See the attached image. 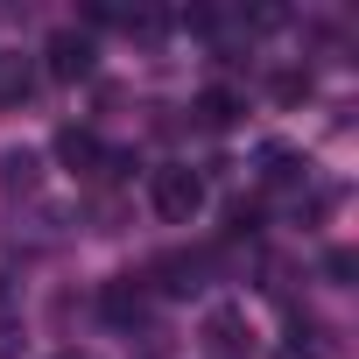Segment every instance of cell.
I'll return each instance as SVG.
<instances>
[{
    "mask_svg": "<svg viewBox=\"0 0 359 359\" xmlns=\"http://www.w3.org/2000/svg\"><path fill=\"white\" fill-rule=\"evenodd\" d=\"M148 205H155V219H169V226H191V219L205 212V176L184 169V162H162V169L148 176Z\"/></svg>",
    "mask_w": 359,
    "mask_h": 359,
    "instance_id": "1",
    "label": "cell"
},
{
    "mask_svg": "<svg viewBox=\"0 0 359 359\" xmlns=\"http://www.w3.org/2000/svg\"><path fill=\"white\" fill-rule=\"evenodd\" d=\"M198 345H205L212 359H247V352H254V324H247V310H240V303H219V310H205V324H198Z\"/></svg>",
    "mask_w": 359,
    "mask_h": 359,
    "instance_id": "2",
    "label": "cell"
},
{
    "mask_svg": "<svg viewBox=\"0 0 359 359\" xmlns=\"http://www.w3.org/2000/svg\"><path fill=\"white\" fill-rule=\"evenodd\" d=\"M92 64H99V57H92V36H85V29H57V36H50V50H43V71H50V78H64V85L92 78Z\"/></svg>",
    "mask_w": 359,
    "mask_h": 359,
    "instance_id": "3",
    "label": "cell"
},
{
    "mask_svg": "<svg viewBox=\"0 0 359 359\" xmlns=\"http://www.w3.org/2000/svg\"><path fill=\"white\" fill-rule=\"evenodd\" d=\"M99 303H106V317H113V324H141V317H148V289H141L134 275L106 282V296H99Z\"/></svg>",
    "mask_w": 359,
    "mask_h": 359,
    "instance_id": "4",
    "label": "cell"
},
{
    "mask_svg": "<svg viewBox=\"0 0 359 359\" xmlns=\"http://www.w3.org/2000/svg\"><path fill=\"white\" fill-rule=\"evenodd\" d=\"M29 92H36V64L29 57H0V113H15Z\"/></svg>",
    "mask_w": 359,
    "mask_h": 359,
    "instance_id": "5",
    "label": "cell"
},
{
    "mask_svg": "<svg viewBox=\"0 0 359 359\" xmlns=\"http://www.w3.org/2000/svg\"><path fill=\"white\" fill-rule=\"evenodd\" d=\"M36 169H43V162H36L29 148H8V155H0V191H8V198H15V191H36Z\"/></svg>",
    "mask_w": 359,
    "mask_h": 359,
    "instance_id": "6",
    "label": "cell"
},
{
    "mask_svg": "<svg viewBox=\"0 0 359 359\" xmlns=\"http://www.w3.org/2000/svg\"><path fill=\"white\" fill-rule=\"evenodd\" d=\"M198 120H205V127H233V120H240V92H233V85L198 92Z\"/></svg>",
    "mask_w": 359,
    "mask_h": 359,
    "instance_id": "7",
    "label": "cell"
},
{
    "mask_svg": "<svg viewBox=\"0 0 359 359\" xmlns=\"http://www.w3.org/2000/svg\"><path fill=\"white\" fill-rule=\"evenodd\" d=\"M275 359H317V352H303V345H289V352H275Z\"/></svg>",
    "mask_w": 359,
    "mask_h": 359,
    "instance_id": "8",
    "label": "cell"
},
{
    "mask_svg": "<svg viewBox=\"0 0 359 359\" xmlns=\"http://www.w3.org/2000/svg\"><path fill=\"white\" fill-rule=\"evenodd\" d=\"M57 359H99V352H78V345H71V352H57Z\"/></svg>",
    "mask_w": 359,
    "mask_h": 359,
    "instance_id": "9",
    "label": "cell"
}]
</instances>
